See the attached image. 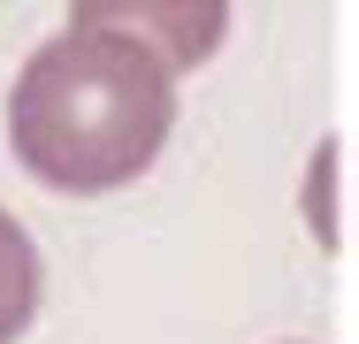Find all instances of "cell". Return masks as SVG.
I'll return each instance as SVG.
<instances>
[{
    "label": "cell",
    "instance_id": "277c9868",
    "mask_svg": "<svg viewBox=\"0 0 359 344\" xmlns=\"http://www.w3.org/2000/svg\"><path fill=\"white\" fill-rule=\"evenodd\" d=\"M337 161H344V145L329 138L313 153V176H306V222H313L321 245H344V222H337Z\"/></svg>",
    "mask_w": 359,
    "mask_h": 344
},
{
    "label": "cell",
    "instance_id": "7a4b0ae2",
    "mask_svg": "<svg viewBox=\"0 0 359 344\" xmlns=\"http://www.w3.org/2000/svg\"><path fill=\"white\" fill-rule=\"evenodd\" d=\"M69 23L138 39L168 77L199 69L229 31V0H69Z\"/></svg>",
    "mask_w": 359,
    "mask_h": 344
},
{
    "label": "cell",
    "instance_id": "6da1fadb",
    "mask_svg": "<svg viewBox=\"0 0 359 344\" xmlns=\"http://www.w3.org/2000/svg\"><path fill=\"white\" fill-rule=\"evenodd\" d=\"M168 131H176V77L123 31L69 23L62 39H46L23 62L15 92H8L15 161L69 199L138 184L161 161Z\"/></svg>",
    "mask_w": 359,
    "mask_h": 344
},
{
    "label": "cell",
    "instance_id": "3957f363",
    "mask_svg": "<svg viewBox=\"0 0 359 344\" xmlns=\"http://www.w3.org/2000/svg\"><path fill=\"white\" fill-rule=\"evenodd\" d=\"M39 314V253L23 237V222L0 206V344H15Z\"/></svg>",
    "mask_w": 359,
    "mask_h": 344
}]
</instances>
